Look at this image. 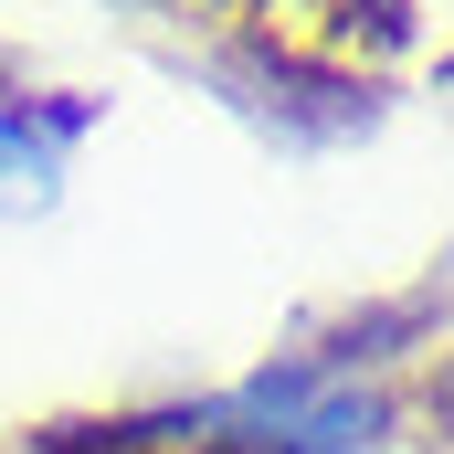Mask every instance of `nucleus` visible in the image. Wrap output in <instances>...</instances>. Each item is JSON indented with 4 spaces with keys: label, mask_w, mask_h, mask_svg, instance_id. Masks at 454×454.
<instances>
[{
    "label": "nucleus",
    "mask_w": 454,
    "mask_h": 454,
    "mask_svg": "<svg viewBox=\"0 0 454 454\" xmlns=\"http://www.w3.org/2000/svg\"><path fill=\"white\" fill-rule=\"evenodd\" d=\"M380 423H391V402L328 359H286L232 402V434H264V454H359Z\"/></svg>",
    "instance_id": "1"
},
{
    "label": "nucleus",
    "mask_w": 454,
    "mask_h": 454,
    "mask_svg": "<svg viewBox=\"0 0 454 454\" xmlns=\"http://www.w3.org/2000/svg\"><path fill=\"white\" fill-rule=\"evenodd\" d=\"M85 127H96L85 96H21V85H0V223L53 212V191H64Z\"/></svg>",
    "instance_id": "2"
},
{
    "label": "nucleus",
    "mask_w": 454,
    "mask_h": 454,
    "mask_svg": "<svg viewBox=\"0 0 454 454\" xmlns=\"http://www.w3.org/2000/svg\"><path fill=\"white\" fill-rule=\"evenodd\" d=\"M0 11H21V0H0Z\"/></svg>",
    "instance_id": "3"
}]
</instances>
